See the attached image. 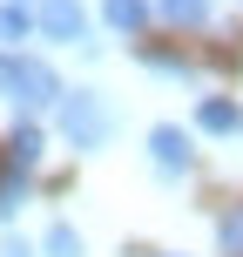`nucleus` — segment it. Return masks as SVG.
Returning <instances> with one entry per match:
<instances>
[{"label":"nucleus","instance_id":"obj_7","mask_svg":"<svg viewBox=\"0 0 243 257\" xmlns=\"http://www.w3.org/2000/svg\"><path fill=\"white\" fill-rule=\"evenodd\" d=\"M102 14H108V27H115V34H128V41L149 27V0H102Z\"/></svg>","mask_w":243,"mask_h":257},{"label":"nucleus","instance_id":"obj_2","mask_svg":"<svg viewBox=\"0 0 243 257\" xmlns=\"http://www.w3.org/2000/svg\"><path fill=\"white\" fill-rule=\"evenodd\" d=\"M54 122H61V136L75 142V149H102V142L115 136V108H108L102 88H61Z\"/></svg>","mask_w":243,"mask_h":257},{"label":"nucleus","instance_id":"obj_9","mask_svg":"<svg viewBox=\"0 0 243 257\" xmlns=\"http://www.w3.org/2000/svg\"><path fill=\"white\" fill-rule=\"evenodd\" d=\"M209 7H216V0H155V14H162L169 27H203Z\"/></svg>","mask_w":243,"mask_h":257},{"label":"nucleus","instance_id":"obj_1","mask_svg":"<svg viewBox=\"0 0 243 257\" xmlns=\"http://www.w3.org/2000/svg\"><path fill=\"white\" fill-rule=\"evenodd\" d=\"M0 95H7L14 108H54L61 102V75H54L41 54L0 48Z\"/></svg>","mask_w":243,"mask_h":257},{"label":"nucleus","instance_id":"obj_11","mask_svg":"<svg viewBox=\"0 0 243 257\" xmlns=\"http://www.w3.org/2000/svg\"><path fill=\"white\" fill-rule=\"evenodd\" d=\"M41 250H48V257H81V230H75V223H54V230L41 237Z\"/></svg>","mask_w":243,"mask_h":257},{"label":"nucleus","instance_id":"obj_14","mask_svg":"<svg viewBox=\"0 0 243 257\" xmlns=\"http://www.w3.org/2000/svg\"><path fill=\"white\" fill-rule=\"evenodd\" d=\"M0 257H34V244L27 237H0Z\"/></svg>","mask_w":243,"mask_h":257},{"label":"nucleus","instance_id":"obj_13","mask_svg":"<svg viewBox=\"0 0 243 257\" xmlns=\"http://www.w3.org/2000/svg\"><path fill=\"white\" fill-rule=\"evenodd\" d=\"M149 68H155V75H176V81H189V75H196L182 54H149Z\"/></svg>","mask_w":243,"mask_h":257},{"label":"nucleus","instance_id":"obj_10","mask_svg":"<svg viewBox=\"0 0 243 257\" xmlns=\"http://www.w3.org/2000/svg\"><path fill=\"white\" fill-rule=\"evenodd\" d=\"M21 203H27V169L7 163V169H0V217H14Z\"/></svg>","mask_w":243,"mask_h":257},{"label":"nucleus","instance_id":"obj_12","mask_svg":"<svg viewBox=\"0 0 243 257\" xmlns=\"http://www.w3.org/2000/svg\"><path fill=\"white\" fill-rule=\"evenodd\" d=\"M216 244H223V257H243V203H236V210H223V223H216Z\"/></svg>","mask_w":243,"mask_h":257},{"label":"nucleus","instance_id":"obj_3","mask_svg":"<svg viewBox=\"0 0 243 257\" xmlns=\"http://www.w3.org/2000/svg\"><path fill=\"white\" fill-rule=\"evenodd\" d=\"M34 27L48 41H81V48H88V7H81V0H41Z\"/></svg>","mask_w":243,"mask_h":257},{"label":"nucleus","instance_id":"obj_6","mask_svg":"<svg viewBox=\"0 0 243 257\" xmlns=\"http://www.w3.org/2000/svg\"><path fill=\"white\" fill-rule=\"evenodd\" d=\"M34 34V7L27 0H0V48H21Z\"/></svg>","mask_w":243,"mask_h":257},{"label":"nucleus","instance_id":"obj_8","mask_svg":"<svg viewBox=\"0 0 243 257\" xmlns=\"http://www.w3.org/2000/svg\"><path fill=\"white\" fill-rule=\"evenodd\" d=\"M41 156H48V149H41V128H34V122H14V136H7V163H14V169H34Z\"/></svg>","mask_w":243,"mask_h":257},{"label":"nucleus","instance_id":"obj_5","mask_svg":"<svg viewBox=\"0 0 243 257\" xmlns=\"http://www.w3.org/2000/svg\"><path fill=\"white\" fill-rule=\"evenodd\" d=\"M196 122H203L209 136H243V108H236V102H223V95H203Z\"/></svg>","mask_w":243,"mask_h":257},{"label":"nucleus","instance_id":"obj_4","mask_svg":"<svg viewBox=\"0 0 243 257\" xmlns=\"http://www.w3.org/2000/svg\"><path fill=\"white\" fill-rule=\"evenodd\" d=\"M149 156H155V169H162V176H189V163H196L189 136H182L176 122H162V128L149 136Z\"/></svg>","mask_w":243,"mask_h":257}]
</instances>
